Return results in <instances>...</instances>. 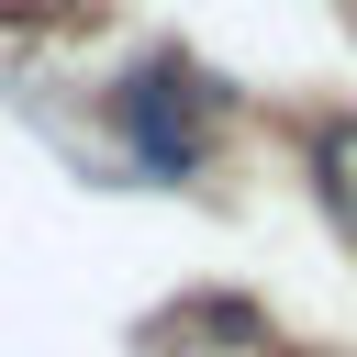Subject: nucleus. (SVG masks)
<instances>
[{
	"label": "nucleus",
	"mask_w": 357,
	"mask_h": 357,
	"mask_svg": "<svg viewBox=\"0 0 357 357\" xmlns=\"http://www.w3.org/2000/svg\"><path fill=\"white\" fill-rule=\"evenodd\" d=\"M112 112H123V145H134L156 178H190V167H201V89H190V67H178V56L134 67Z\"/></svg>",
	"instance_id": "nucleus-1"
},
{
	"label": "nucleus",
	"mask_w": 357,
	"mask_h": 357,
	"mask_svg": "<svg viewBox=\"0 0 357 357\" xmlns=\"http://www.w3.org/2000/svg\"><path fill=\"white\" fill-rule=\"evenodd\" d=\"M312 190H324V212L357 234V112H335V123L312 134Z\"/></svg>",
	"instance_id": "nucleus-2"
}]
</instances>
